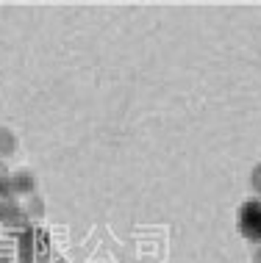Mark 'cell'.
Here are the masks:
<instances>
[{
  "label": "cell",
  "instance_id": "cell-1",
  "mask_svg": "<svg viewBox=\"0 0 261 263\" xmlns=\"http://www.w3.org/2000/svg\"><path fill=\"white\" fill-rule=\"evenodd\" d=\"M236 227L248 241H261V200H248L236 213Z\"/></svg>",
  "mask_w": 261,
  "mask_h": 263
},
{
  "label": "cell",
  "instance_id": "cell-2",
  "mask_svg": "<svg viewBox=\"0 0 261 263\" xmlns=\"http://www.w3.org/2000/svg\"><path fill=\"white\" fill-rule=\"evenodd\" d=\"M256 263H261V252H258V255H256Z\"/></svg>",
  "mask_w": 261,
  "mask_h": 263
}]
</instances>
